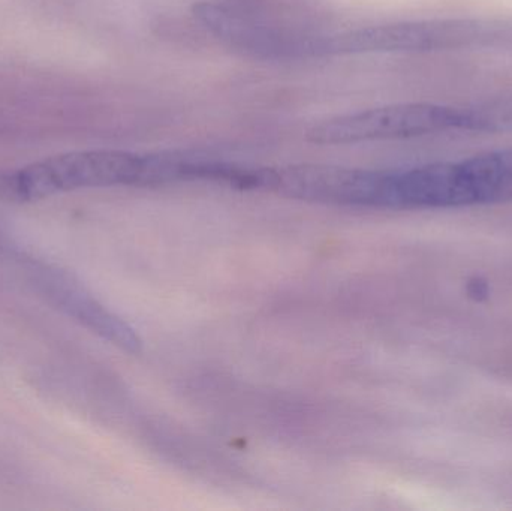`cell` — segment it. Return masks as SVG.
<instances>
[{"label": "cell", "mask_w": 512, "mask_h": 511, "mask_svg": "<svg viewBox=\"0 0 512 511\" xmlns=\"http://www.w3.org/2000/svg\"><path fill=\"white\" fill-rule=\"evenodd\" d=\"M507 131H512V96L475 104L406 102L370 108L322 120L307 129L306 140L319 146H345Z\"/></svg>", "instance_id": "obj_1"}, {"label": "cell", "mask_w": 512, "mask_h": 511, "mask_svg": "<svg viewBox=\"0 0 512 511\" xmlns=\"http://www.w3.org/2000/svg\"><path fill=\"white\" fill-rule=\"evenodd\" d=\"M512 201V147L459 161L375 170L372 207L420 210Z\"/></svg>", "instance_id": "obj_2"}, {"label": "cell", "mask_w": 512, "mask_h": 511, "mask_svg": "<svg viewBox=\"0 0 512 511\" xmlns=\"http://www.w3.org/2000/svg\"><path fill=\"white\" fill-rule=\"evenodd\" d=\"M176 182L174 152L135 153L123 150H90L68 153L32 164L8 182L9 191L21 200H39L57 192L107 186L170 185Z\"/></svg>", "instance_id": "obj_3"}, {"label": "cell", "mask_w": 512, "mask_h": 511, "mask_svg": "<svg viewBox=\"0 0 512 511\" xmlns=\"http://www.w3.org/2000/svg\"><path fill=\"white\" fill-rule=\"evenodd\" d=\"M512 51V18L456 17L391 21L334 32V56Z\"/></svg>", "instance_id": "obj_4"}, {"label": "cell", "mask_w": 512, "mask_h": 511, "mask_svg": "<svg viewBox=\"0 0 512 511\" xmlns=\"http://www.w3.org/2000/svg\"><path fill=\"white\" fill-rule=\"evenodd\" d=\"M35 285L48 302L80 321L96 335L128 353H140L141 339L122 318L108 311L66 273L41 267L35 270Z\"/></svg>", "instance_id": "obj_5"}]
</instances>
